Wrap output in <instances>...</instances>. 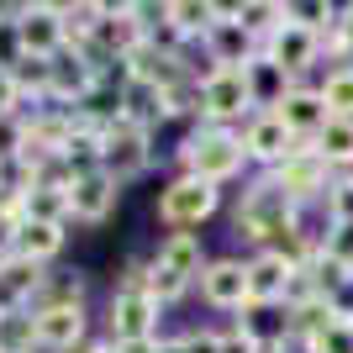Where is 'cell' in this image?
<instances>
[{
	"mask_svg": "<svg viewBox=\"0 0 353 353\" xmlns=\"http://www.w3.org/2000/svg\"><path fill=\"white\" fill-rule=\"evenodd\" d=\"M327 216H332V221H348V227H353V174L332 179V190H327Z\"/></svg>",
	"mask_w": 353,
	"mask_h": 353,
	"instance_id": "83f0119b",
	"label": "cell"
},
{
	"mask_svg": "<svg viewBox=\"0 0 353 353\" xmlns=\"http://www.w3.org/2000/svg\"><path fill=\"white\" fill-rule=\"evenodd\" d=\"M221 190L216 185H206V179H195V174H179L169 190L159 195V216L174 227V232H190V227H201V221L216 211Z\"/></svg>",
	"mask_w": 353,
	"mask_h": 353,
	"instance_id": "8992f818",
	"label": "cell"
},
{
	"mask_svg": "<svg viewBox=\"0 0 353 353\" xmlns=\"http://www.w3.org/2000/svg\"><path fill=\"white\" fill-rule=\"evenodd\" d=\"M132 280L143 285V290L153 295V301H159V306H163V301H179V295L190 290V285H185V280H174V274H169V269H163L159 259H153V264H148L143 274H132Z\"/></svg>",
	"mask_w": 353,
	"mask_h": 353,
	"instance_id": "4316f807",
	"label": "cell"
},
{
	"mask_svg": "<svg viewBox=\"0 0 353 353\" xmlns=\"http://www.w3.org/2000/svg\"><path fill=\"white\" fill-rule=\"evenodd\" d=\"M232 21H243L264 43L274 27H285V6H274V0H243V6H232Z\"/></svg>",
	"mask_w": 353,
	"mask_h": 353,
	"instance_id": "603a6c76",
	"label": "cell"
},
{
	"mask_svg": "<svg viewBox=\"0 0 353 353\" xmlns=\"http://www.w3.org/2000/svg\"><path fill=\"white\" fill-rule=\"evenodd\" d=\"M264 59L269 63H280L285 74H306L311 63L322 59V37H316V32H306V27H295V21H285V27H274L264 37Z\"/></svg>",
	"mask_w": 353,
	"mask_h": 353,
	"instance_id": "4fadbf2b",
	"label": "cell"
},
{
	"mask_svg": "<svg viewBox=\"0 0 353 353\" xmlns=\"http://www.w3.org/2000/svg\"><path fill=\"white\" fill-rule=\"evenodd\" d=\"M37 332H32V306H6L0 311V353H32Z\"/></svg>",
	"mask_w": 353,
	"mask_h": 353,
	"instance_id": "7402d4cb",
	"label": "cell"
},
{
	"mask_svg": "<svg viewBox=\"0 0 353 353\" xmlns=\"http://www.w3.org/2000/svg\"><path fill=\"white\" fill-rule=\"evenodd\" d=\"M301 348L306 353H353V322L348 316H332V322H322L316 332H306Z\"/></svg>",
	"mask_w": 353,
	"mask_h": 353,
	"instance_id": "cb8c5ba5",
	"label": "cell"
},
{
	"mask_svg": "<svg viewBox=\"0 0 353 353\" xmlns=\"http://www.w3.org/2000/svg\"><path fill=\"white\" fill-rule=\"evenodd\" d=\"M348 322H353V316H348Z\"/></svg>",
	"mask_w": 353,
	"mask_h": 353,
	"instance_id": "836d02e7",
	"label": "cell"
},
{
	"mask_svg": "<svg viewBox=\"0 0 353 353\" xmlns=\"http://www.w3.org/2000/svg\"><path fill=\"white\" fill-rule=\"evenodd\" d=\"M322 101H327V111H332V117L353 121V63H338V69L327 74Z\"/></svg>",
	"mask_w": 353,
	"mask_h": 353,
	"instance_id": "484cf974",
	"label": "cell"
},
{
	"mask_svg": "<svg viewBox=\"0 0 353 353\" xmlns=\"http://www.w3.org/2000/svg\"><path fill=\"white\" fill-rule=\"evenodd\" d=\"M221 21V6H206V0H169V27L179 37H206Z\"/></svg>",
	"mask_w": 353,
	"mask_h": 353,
	"instance_id": "ffe728a7",
	"label": "cell"
},
{
	"mask_svg": "<svg viewBox=\"0 0 353 353\" xmlns=\"http://www.w3.org/2000/svg\"><path fill=\"white\" fill-rule=\"evenodd\" d=\"M179 159H185V174L206 179V185H227L232 174H243L248 153H243V137L237 132H227V127H201V132L185 137Z\"/></svg>",
	"mask_w": 353,
	"mask_h": 353,
	"instance_id": "6da1fadb",
	"label": "cell"
},
{
	"mask_svg": "<svg viewBox=\"0 0 353 353\" xmlns=\"http://www.w3.org/2000/svg\"><path fill=\"white\" fill-rule=\"evenodd\" d=\"M274 117L290 127V137H301V143H311V137L322 132L327 121H332V111H327V101H322V90H301L295 85L290 95H285L280 105H274Z\"/></svg>",
	"mask_w": 353,
	"mask_h": 353,
	"instance_id": "9a60e30c",
	"label": "cell"
},
{
	"mask_svg": "<svg viewBox=\"0 0 353 353\" xmlns=\"http://www.w3.org/2000/svg\"><path fill=\"white\" fill-rule=\"evenodd\" d=\"M179 353H221V332H185Z\"/></svg>",
	"mask_w": 353,
	"mask_h": 353,
	"instance_id": "1f68e13d",
	"label": "cell"
},
{
	"mask_svg": "<svg viewBox=\"0 0 353 353\" xmlns=\"http://www.w3.org/2000/svg\"><path fill=\"white\" fill-rule=\"evenodd\" d=\"M159 264L174 274V280H201V269H206V253H201V237L195 232H174L169 243L159 248Z\"/></svg>",
	"mask_w": 353,
	"mask_h": 353,
	"instance_id": "d6986e66",
	"label": "cell"
},
{
	"mask_svg": "<svg viewBox=\"0 0 353 353\" xmlns=\"http://www.w3.org/2000/svg\"><path fill=\"white\" fill-rule=\"evenodd\" d=\"M117 195H121V185L105 169H90V174H74L69 179V216L74 221H105L111 211H117Z\"/></svg>",
	"mask_w": 353,
	"mask_h": 353,
	"instance_id": "7c38bea8",
	"label": "cell"
},
{
	"mask_svg": "<svg viewBox=\"0 0 353 353\" xmlns=\"http://www.w3.org/2000/svg\"><path fill=\"white\" fill-rule=\"evenodd\" d=\"M285 21H295V27H306V32H332L338 27V6H327V0H290L285 6Z\"/></svg>",
	"mask_w": 353,
	"mask_h": 353,
	"instance_id": "d4e9b609",
	"label": "cell"
},
{
	"mask_svg": "<svg viewBox=\"0 0 353 353\" xmlns=\"http://www.w3.org/2000/svg\"><path fill=\"white\" fill-rule=\"evenodd\" d=\"M74 353H117V343H85V348H74Z\"/></svg>",
	"mask_w": 353,
	"mask_h": 353,
	"instance_id": "d6a6232c",
	"label": "cell"
},
{
	"mask_svg": "<svg viewBox=\"0 0 353 353\" xmlns=\"http://www.w3.org/2000/svg\"><path fill=\"white\" fill-rule=\"evenodd\" d=\"M59 248H63V227H48V221H21L11 232V253L27 259V264H37V269L48 259H59Z\"/></svg>",
	"mask_w": 353,
	"mask_h": 353,
	"instance_id": "e0dca14e",
	"label": "cell"
},
{
	"mask_svg": "<svg viewBox=\"0 0 353 353\" xmlns=\"http://www.w3.org/2000/svg\"><path fill=\"white\" fill-rule=\"evenodd\" d=\"M311 148H316V159H322L327 169H338V163H353V121L332 117L322 132L311 137Z\"/></svg>",
	"mask_w": 353,
	"mask_h": 353,
	"instance_id": "44dd1931",
	"label": "cell"
},
{
	"mask_svg": "<svg viewBox=\"0 0 353 353\" xmlns=\"http://www.w3.org/2000/svg\"><path fill=\"white\" fill-rule=\"evenodd\" d=\"M32 332H37V348L48 353L85 348V306L79 301H37L32 306Z\"/></svg>",
	"mask_w": 353,
	"mask_h": 353,
	"instance_id": "5b68a950",
	"label": "cell"
},
{
	"mask_svg": "<svg viewBox=\"0 0 353 353\" xmlns=\"http://www.w3.org/2000/svg\"><path fill=\"white\" fill-rule=\"evenodd\" d=\"M322 253H327V259H338L343 269H353V227H348V221H332V232H327Z\"/></svg>",
	"mask_w": 353,
	"mask_h": 353,
	"instance_id": "f1b7e54d",
	"label": "cell"
},
{
	"mask_svg": "<svg viewBox=\"0 0 353 353\" xmlns=\"http://www.w3.org/2000/svg\"><path fill=\"white\" fill-rule=\"evenodd\" d=\"M295 274H301L295 259H285L280 248H259V259H248V306H274V301H285Z\"/></svg>",
	"mask_w": 353,
	"mask_h": 353,
	"instance_id": "ba28073f",
	"label": "cell"
},
{
	"mask_svg": "<svg viewBox=\"0 0 353 353\" xmlns=\"http://www.w3.org/2000/svg\"><path fill=\"white\" fill-rule=\"evenodd\" d=\"M243 153H248L253 163L280 169L285 159L301 153V137H290V127H285L274 111H259V117H248V127H243Z\"/></svg>",
	"mask_w": 353,
	"mask_h": 353,
	"instance_id": "9c48e42d",
	"label": "cell"
},
{
	"mask_svg": "<svg viewBox=\"0 0 353 353\" xmlns=\"http://www.w3.org/2000/svg\"><path fill=\"white\" fill-rule=\"evenodd\" d=\"M105 322H111V343H117V348H127V343H153L159 338V301L127 274V285L111 295V316H105Z\"/></svg>",
	"mask_w": 353,
	"mask_h": 353,
	"instance_id": "3957f363",
	"label": "cell"
},
{
	"mask_svg": "<svg viewBox=\"0 0 353 353\" xmlns=\"http://www.w3.org/2000/svg\"><path fill=\"white\" fill-rule=\"evenodd\" d=\"M148 163H153V137H148V127H137V121H111L101 132V169L111 179H132V174H143Z\"/></svg>",
	"mask_w": 353,
	"mask_h": 353,
	"instance_id": "277c9868",
	"label": "cell"
},
{
	"mask_svg": "<svg viewBox=\"0 0 353 353\" xmlns=\"http://www.w3.org/2000/svg\"><path fill=\"white\" fill-rule=\"evenodd\" d=\"M16 37H21V53L32 59H53L69 48V27H63V6H21L11 11Z\"/></svg>",
	"mask_w": 353,
	"mask_h": 353,
	"instance_id": "52a82bcc",
	"label": "cell"
},
{
	"mask_svg": "<svg viewBox=\"0 0 353 353\" xmlns=\"http://www.w3.org/2000/svg\"><path fill=\"white\" fill-rule=\"evenodd\" d=\"M201 295L216 311H243L248 306V264L243 259H206L201 269Z\"/></svg>",
	"mask_w": 353,
	"mask_h": 353,
	"instance_id": "5bb4252c",
	"label": "cell"
},
{
	"mask_svg": "<svg viewBox=\"0 0 353 353\" xmlns=\"http://www.w3.org/2000/svg\"><path fill=\"white\" fill-rule=\"evenodd\" d=\"M0 117H21V90H16L11 69H0Z\"/></svg>",
	"mask_w": 353,
	"mask_h": 353,
	"instance_id": "4dcf8cb0",
	"label": "cell"
},
{
	"mask_svg": "<svg viewBox=\"0 0 353 353\" xmlns=\"http://www.w3.org/2000/svg\"><path fill=\"white\" fill-rule=\"evenodd\" d=\"M269 179H274V190H285V201H295V206H301V201H311V195H327V190H332L327 163L316 159V148H311V143H301V153H295V159H285Z\"/></svg>",
	"mask_w": 353,
	"mask_h": 353,
	"instance_id": "8fae6325",
	"label": "cell"
},
{
	"mask_svg": "<svg viewBox=\"0 0 353 353\" xmlns=\"http://www.w3.org/2000/svg\"><path fill=\"white\" fill-rule=\"evenodd\" d=\"M221 353H264V348L248 327H232V332H221Z\"/></svg>",
	"mask_w": 353,
	"mask_h": 353,
	"instance_id": "f546056e",
	"label": "cell"
},
{
	"mask_svg": "<svg viewBox=\"0 0 353 353\" xmlns=\"http://www.w3.org/2000/svg\"><path fill=\"white\" fill-rule=\"evenodd\" d=\"M195 105H201L206 127H227V121H243L248 111H259L243 69H206L195 85Z\"/></svg>",
	"mask_w": 353,
	"mask_h": 353,
	"instance_id": "7a4b0ae2",
	"label": "cell"
},
{
	"mask_svg": "<svg viewBox=\"0 0 353 353\" xmlns=\"http://www.w3.org/2000/svg\"><path fill=\"white\" fill-rule=\"evenodd\" d=\"M243 74H248V90H253V105H259V111H274V105H280L285 95L295 90V85H290V74H285L280 63H269L264 53H259V59H253Z\"/></svg>",
	"mask_w": 353,
	"mask_h": 353,
	"instance_id": "ac0fdd59",
	"label": "cell"
},
{
	"mask_svg": "<svg viewBox=\"0 0 353 353\" xmlns=\"http://www.w3.org/2000/svg\"><path fill=\"white\" fill-rule=\"evenodd\" d=\"M21 216L27 221H48V227H63V221H69V185L32 179L27 190H21Z\"/></svg>",
	"mask_w": 353,
	"mask_h": 353,
	"instance_id": "2e32d148",
	"label": "cell"
},
{
	"mask_svg": "<svg viewBox=\"0 0 353 353\" xmlns=\"http://www.w3.org/2000/svg\"><path fill=\"white\" fill-rule=\"evenodd\" d=\"M211 53V69H248L259 59V37H253L243 21H232V6H221V21L201 37Z\"/></svg>",
	"mask_w": 353,
	"mask_h": 353,
	"instance_id": "30bf717a",
	"label": "cell"
}]
</instances>
